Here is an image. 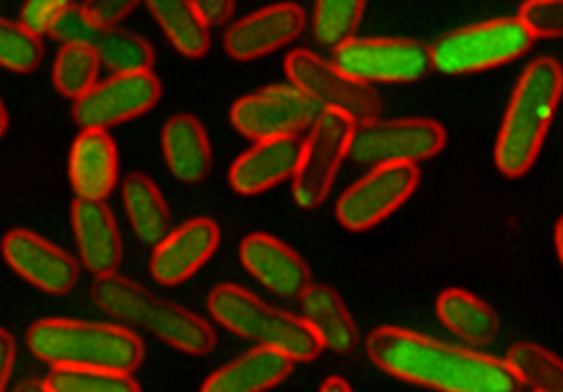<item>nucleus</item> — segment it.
<instances>
[{
    "label": "nucleus",
    "instance_id": "19",
    "mask_svg": "<svg viewBox=\"0 0 563 392\" xmlns=\"http://www.w3.org/2000/svg\"><path fill=\"white\" fill-rule=\"evenodd\" d=\"M302 142L296 137H275L256 142L232 163L229 182L243 197H254L291 180L298 167Z\"/></svg>",
    "mask_w": 563,
    "mask_h": 392
},
{
    "label": "nucleus",
    "instance_id": "32",
    "mask_svg": "<svg viewBox=\"0 0 563 392\" xmlns=\"http://www.w3.org/2000/svg\"><path fill=\"white\" fill-rule=\"evenodd\" d=\"M43 61V41L22 22L0 18V68L18 75L36 70Z\"/></svg>",
    "mask_w": 563,
    "mask_h": 392
},
{
    "label": "nucleus",
    "instance_id": "21",
    "mask_svg": "<svg viewBox=\"0 0 563 392\" xmlns=\"http://www.w3.org/2000/svg\"><path fill=\"white\" fill-rule=\"evenodd\" d=\"M163 157L169 173L184 183H199L211 171V142L203 123L192 114L172 116L161 133Z\"/></svg>",
    "mask_w": 563,
    "mask_h": 392
},
{
    "label": "nucleus",
    "instance_id": "38",
    "mask_svg": "<svg viewBox=\"0 0 563 392\" xmlns=\"http://www.w3.org/2000/svg\"><path fill=\"white\" fill-rule=\"evenodd\" d=\"M15 363V340L7 329H0V392H4Z\"/></svg>",
    "mask_w": 563,
    "mask_h": 392
},
{
    "label": "nucleus",
    "instance_id": "27",
    "mask_svg": "<svg viewBox=\"0 0 563 392\" xmlns=\"http://www.w3.org/2000/svg\"><path fill=\"white\" fill-rule=\"evenodd\" d=\"M91 49L98 55L100 66L108 68L112 75H137L151 72L153 68L151 43L125 27H102Z\"/></svg>",
    "mask_w": 563,
    "mask_h": 392
},
{
    "label": "nucleus",
    "instance_id": "39",
    "mask_svg": "<svg viewBox=\"0 0 563 392\" xmlns=\"http://www.w3.org/2000/svg\"><path fill=\"white\" fill-rule=\"evenodd\" d=\"M319 392H353V389H351V384H349L344 378L332 376V378H328V380L321 384Z\"/></svg>",
    "mask_w": 563,
    "mask_h": 392
},
{
    "label": "nucleus",
    "instance_id": "17",
    "mask_svg": "<svg viewBox=\"0 0 563 392\" xmlns=\"http://www.w3.org/2000/svg\"><path fill=\"white\" fill-rule=\"evenodd\" d=\"M243 268L268 291L282 298H300L312 283L307 261L277 236L254 233L239 245Z\"/></svg>",
    "mask_w": 563,
    "mask_h": 392
},
{
    "label": "nucleus",
    "instance_id": "9",
    "mask_svg": "<svg viewBox=\"0 0 563 392\" xmlns=\"http://www.w3.org/2000/svg\"><path fill=\"white\" fill-rule=\"evenodd\" d=\"M445 139L443 125L433 119H374L355 125L349 157L365 167L418 165L439 155Z\"/></svg>",
    "mask_w": 563,
    "mask_h": 392
},
{
    "label": "nucleus",
    "instance_id": "20",
    "mask_svg": "<svg viewBox=\"0 0 563 392\" xmlns=\"http://www.w3.org/2000/svg\"><path fill=\"white\" fill-rule=\"evenodd\" d=\"M68 173L77 199L106 201L119 182V153L112 135L102 130H82L77 135Z\"/></svg>",
    "mask_w": 563,
    "mask_h": 392
},
{
    "label": "nucleus",
    "instance_id": "6",
    "mask_svg": "<svg viewBox=\"0 0 563 392\" xmlns=\"http://www.w3.org/2000/svg\"><path fill=\"white\" fill-rule=\"evenodd\" d=\"M534 38L517 18H498L459 27L431 47L433 70L461 77L507 66L532 49Z\"/></svg>",
    "mask_w": 563,
    "mask_h": 392
},
{
    "label": "nucleus",
    "instance_id": "8",
    "mask_svg": "<svg viewBox=\"0 0 563 392\" xmlns=\"http://www.w3.org/2000/svg\"><path fill=\"white\" fill-rule=\"evenodd\" d=\"M285 77L321 110H333L355 123L378 119L383 102L374 87L344 75L333 61L308 49L285 57Z\"/></svg>",
    "mask_w": 563,
    "mask_h": 392
},
{
    "label": "nucleus",
    "instance_id": "31",
    "mask_svg": "<svg viewBox=\"0 0 563 392\" xmlns=\"http://www.w3.org/2000/svg\"><path fill=\"white\" fill-rule=\"evenodd\" d=\"M45 384L52 392H142L131 373L108 369L52 367Z\"/></svg>",
    "mask_w": 563,
    "mask_h": 392
},
{
    "label": "nucleus",
    "instance_id": "13",
    "mask_svg": "<svg viewBox=\"0 0 563 392\" xmlns=\"http://www.w3.org/2000/svg\"><path fill=\"white\" fill-rule=\"evenodd\" d=\"M161 100V80L151 72L112 75L96 82L85 96L75 100L73 119L80 130H102L133 121Z\"/></svg>",
    "mask_w": 563,
    "mask_h": 392
},
{
    "label": "nucleus",
    "instance_id": "23",
    "mask_svg": "<svg viewBox=\"0 0 563 392\" xmlns=\"http://www.w3.org/2000/svg\"><path fill=\"white\" fill-rule=\"evenodd\" d=\"M294 361L273 348L257 346L213 371L201 392H266L291 373Z\"/></svg>",
    "mask_w": 563,
    "mask_h": 392
},
{
    "label": "nucleus",
    "instance_id": "29",
    "mask_svg": "<svg viewBox=\"0 0 563 392\" xmlns=\"http://www.w3.org/2000/svg\"><path fill=\"white\" fill-rule=\"evenodd\" d=\"M367 0H314L312 34L319 45L332 47L353 38Z\"/></svg>",
    "mask_w": 563,
    "mask_h": 392
},
{
    "label": "nucleus",
    "instance_id": "15",
    "mask_svg": "<svg viewBox=\"0 0 563 392\" xmlns=\"http://www.w3.org/2000/svg\"><path fill=\"white\" fill-rule=\"evenodd\" d=\"M307 27V11L296 2H277L234 22L224 34V52L236 61L279 52Z\"/></svg>",
    "mask_w": 563,
    "mask_h": 392
},
{
    "label": "nucleus",
    "instance_id": "22",
    "mask_svg": "<svg viewBox=\"0 0 563 392\" xmlns=\"http://www.w3.org/2000/svg\"><path fill=\"white\" fill-rule=\"evenodd\" d=\"M300 318L310 327L321 348L338 355H349L357 348V325L335 289L310 283L300 295Z\"/></svg>",
    "mask_w": 563,
    "mask_h": 392
},
{
    "label": "nucleus",
    "instance_id": "30",
    "mask_svg": "<svg viewBox=\"0 0 563 392\" xmlns=\"http://www.w3.org/2000/svg\"><path fill=\"white\" fill-rule=\"evenodd\" d=\"M100 68L91 47H62L53 64V85L59 96L78 100L98 82Z\"/></svg>",
    "mask_w": 563,
    "mask_h": 392
},
{
    "label": "nucleus",
    "instance_id": "35",
    "mask_svg": "<svg viewBox=\"0 0 563 392\" xmlns=\"http://www.w3.org/2000/svg\"><path fill=\"white\" fill-rule=\"evenodd\" d=\"M144 0H85L82 9L100 27L119 26Z\"/></svg>",
    "mask_w": 563,
    "mask_h": 392
},
{
    "label": "nucleus",
    "instance_id": "26",
    "mask_svg": "<svg viewBox=\"0 0 563 392\" xmlns=\"http://www.w3.org/2000/svg\"><path fill=\"white\" fill-rule=\"evenodd\" d=\"M144 4L176 52L190 59L209 52V26L192 0H144Z\"/></svg>",
    "mask_w": 563,
    "mask_h": 392
},
{
    "label": "nucleus",
    "instance_id": "24",
    "mask_svg": "<svg viewBox=\"0 0 563 392\" xmlns=\"http://www.w3.org/2000/svg\"><path fill=\"white\" fill-rule=\"evenodd\" d=\"M435 311L443 327L473 346H486L498 336V314L466 289H445L437 298Z\"/></svg>",
    "mask_w": 563,
    "mask_h": 392
},
{
    "label": "nucleus",
    "instance_id": "42",
    "mask_svg": "<svg viewBox=\"0 0 563 392\" xmlns=\"http://www.w3.org/2000/svg\"><path fill=\"white\" fill-rule=\"evenodd\" d=\"M7 130H9V114H7V108L0 100V137L7 133Z\"/></svg>",
    "mask_w": 563,
    "mask_h": 392
},
{
    "label": "nucleus",
    "instance_id": "33",
    "mask_svg": "<svg viewBox=\"0 0 563 392\" xmlns=\"http://www.w3.org/2000/svg\"><path fill=\"white\" fill-rule=\"evenodd\" d=\"M100 32L102 27L89 18L82 4L73 2L53 15L45 34L62 43V47H93Z\"/></svg>",
    "mask_w": 563,
    "mask_h": 392
},
{
    "label": "nucleus",
    "instance_id": "16",
    "mask_svg": "<svg viewBox=\"0 0 563 392\" xmlns=\"http://www.w3.org/2000/svg\"><path fill=\"white\" fill-rule=\"evenodd\" d=\"M220 247V226L209 217H195L172 228L154 245L151 275L165 288H176L197 275Z\"/></svg>",
    "mask_w": 563,
    "mask_h": 392
},
{
    "label": "nucleus",
    "instance_id": "2",
    "mask_svg": "<svg viewBox=\"0 0 563 392\" xmlns=\"http://www.w3.org/2000/svg\"><path fill=\"white\" fill-rule=\"evenodd\" d=\"M562 96V66L538 57L517 80L496 137L494 163L507 178L526 176L537 163Z\"/></svg>",
    "mask_w": 563,
    "mask_h": 392
},
{
    "label": "nucleus",
    "instance_id": "25",
    "mask_svg": "<svg viewBox=\"0 0 563 392\" xmlns=\"http://www.w3.org/2000/svg\"><path fill=\"white\" fill-rule=\"evenodd\" d=\"M121 194L131 231L142 243L154 247L172 231V213L165 203V197L148 176H128Z\"/></svg>",
    "mask_w": 563,
    "mask_h": 392
},
{
    "label": "nucleus",
    "instance_id": "1",
    "mask_svg": "<svg viewBox=\"0 0 563 392\" xmlns=\"http://www.w3.org/2000/svg\"><path fill=\"white\" fill-rule=\"evenodd\" d=\"M365 350L393 378L437 392H519L521 384L503 359L427 338L404 327L374 329Z\"/></svg>",
    "mask_w": 563,
    "mask_h": 392
},
{
    "label": "nucleus",
    "instance_id": "14",
    "mask_svg": "<svg viewBox=\"0 0 563 392\" xmlns=\"http://www.w3.org/2000/svg\"><path fill=\"white\" fill-rule=\"evenodd\" d=\"M0 251L15 275L45 293L62 295L78 283V261L32 231L15 228L7 233Z\"/></svg>",
    "mask_w": 563,
    "mask_h": 392
},
{
    "label": "nucleus",
    "instance_id": "10",
    "mask_svg": "<svg viewBox=\"0 0 563 392\" xmlns=\"http://www.w3.org/2000/svg\"><path fill=\"white\" fill-rule=\"evenodd\" d=\"M333 64L363 85H404L431 70V49L411 38H349L333 49Z\"/></svg>",
    "mask_w": 563,
    "mask_h": 392
},
{
    "label": "nucleus",
    "instance_id": "7",
    "mask_svg": "<svg viewBox=\"0 0 563 392\" xmlns=\"http://www.w3.org/2000/svg\"><path fill=\"white\" fill-rule=\"evenodd\" d=\"M355 125V121L333 110H321L310 125L291 178V194L298 208L317 210L330 197L338 171L349 157Z\"/></svg>",
    "mask_w": 563,
    "mask_h": 392
},
{
    "label": "nucleus",
    "instance_id": "18",
    "mask_svg": "<svg viewBox=\"0 0 563 392\" xmlns=\"http://www.w3.org/2000/svg\"><path fill=\"white\" fill-rule=\"evenodd\" d=\"M70 220L80 264L93 277L117 272L123 260V240L106 201L77 199L73 203Z\"/></svg>",
    "mask_w": 563,
    "mask_h": 392
},
{
    "label": "nucleus",
    "instance_id": "12",
    "mask_svg": "<svg viewBox=\"0 0 563 392\" xmlns=\"http://www.w3.org/2000/svg\"><path fill=\"white\" fill-rule=\"evenodd\" d=\"M321 114V108L291 82L268 85L243 96L231 108V123L241 135L262 142L275 137H296Z\"/></svg>",
    "mask_w": 563,
    "mask_h": 392
},
{
    "label": "nucleus",
    "instance_id": "37",
    "mask_svg": "<svg viewBox=\"0 0 563 392\" xmlns=\"http://www.w3.org/2000/svg\"><path fill=\"white\" fill-rule=\"evenodd\" d=\"M207 26H222L227 24L234 13L236 0H192Z\"/></svg>",
    "mask_w": 563,
    "mask_h": 392
},
{
    "label": "nucleus",
    "instance_id": "40",
    "mask_svg": "<svg viewBox=\"0 0 563 392\" xmlns=\"http://www.w3.org/2000/svg\"><path fill=\"white\" fill-rule=\"evenodd\" d=\"M13 392H52L47 389L45 380H36V378H27L24 382L18 384V389Z\"/></svg>",
    "mask_w": 563,
    "mask_h": 392
},
{
    "label": "nucleus",
    "instance_id": "36",
    "mask_svg": "<svg viewBox=\"0 0 563 392\" xmlns=\"http://www.w3.org/2000/svg\"><path fill=\"white\" fill-rule=\"evenodd\" d=\"M75 0H26L22 7V24L32 30L34 34L43 36L47 32V24L53 15L64 9L66 4H73Z\"/></svg>",
    "mask_w": 563,
    "mask_h": 392
},
{
    "label": "nucleus",
    "instance_id": "5",
    "mask_svg": "<svg viewBox=\"0 0 563 392\" xmlns=\"http://www.w3.org/2000/svg\"><path fill=\"white\" fill-rule=\"evenodd\" d=\"M207 309L234 336L273 348L294 363L312 361L323 350L300 316L273 309L239 285H218L207 298Z\"/></svg>",
    "mask_w": 563,
    "mask_h": 392
},
{
    "label": "nucleus",
    "instance_id": "34",
    "mask_svg": "<svg viewBox=\"0 0 563 392\" xmlns=\"http://www.w3.org/2000/svg\"><path fill=\"white\" fill-rule=\"evenodd\" d=\"M517 22L537 38H560L563 34V0H526Z\"/></svg>",
    "mask_w": 563,
    "mask_h": 392
},
{
    "label": "nucleus",
    "instance_id": "11",
    "mask_svg": "<svg viewBox=\"0 0 563 392\" xmlns=\"http://www.w3.org/2000/svg\"><path fill=\"white\" fill-rule=\"evenodd\" d=\"M420 183L418 165L372 167L335 201V217L351 233H365L399 210Z\"/></svg>",
    "mask_w": 563,
    "mask_h": 392
},
{
    "label": "nucleus",
    "instance_id": "28",
    "mask_svg": "<svg viewBox=\"0 0 563 392\" xmlns=\"http://www.w3.org/2000/svg\"><path fill=\"white\" fill-rule=\"evenodd\" d=\"M505 363L515 373L519 384L530 387L532 392H563V366L560 357L538 344H515Z\"/></svg>",
    "mask_w": 563,
    "mask_h": 392
},
{
    "label": "nucleus",
    "instance_id": "3",
    "mask_svg": "<svg viewBox=\"0 0 563 392\" xmlns=\"http://www.w3.org/2000/svg\"><path fill=\"white\" fill-rule=\"evenodd\" d=\"M30 352L52 367L125 371L142 366L144 344L128 327L75 318H43L26 334Z\"/></svg>",
    "mask_w": 563,
    "mask_h": 392
},
{
    "label": "nucleus",
    "instance_id": "4",
    "mask_svg": "<svg viewBox=\"0 0 563 392\" xmlns=\"http://www.w3.org/2000/svg\"><path fill=\"white\" fill-rule=\"evenodd\" d=\"M91 298L103 313L133 323L179 352L203 357L216 348V332L199 314L156 298L117 272L96 277Z\"/></svg>",
    "mask_w": 563,
    "mask_h": 392
},
{
    "label": "nucleus",
    "instance_id": "41",
    "mask_svg": "<svg viewBox=\"0 0 563 392\" xmlns=\"http://www.w3.org/2000/svg\"><path fill=\"white\" fill-rule=\"evenodd\" d=\"M563 220H558V224H555V251H558V258L562 260L563 258Z\"/></svg>",
    "mask_w": 563,
    "mask_h": 392
}]
</instances>
